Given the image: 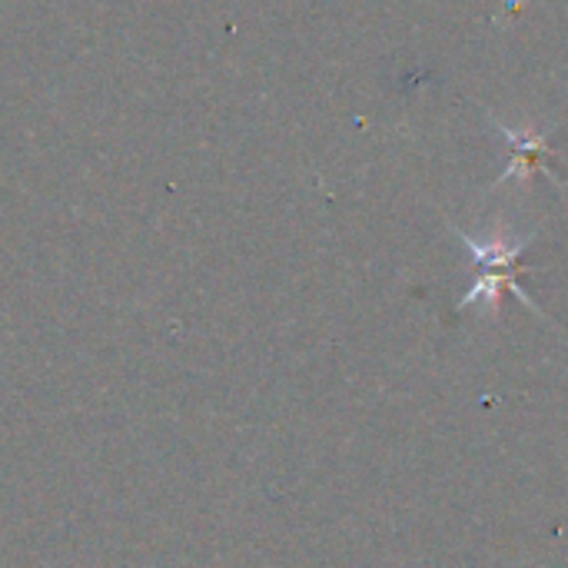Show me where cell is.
<instances>
[{
  "mask_svg": "<svg viewBox=\"0 0 568 568\" xmlns=\"http://www.w3.org/2000/svg\"><path fill=\"white\" fill-rule=\"evenodd\" d=\"M463 243L473 250V256H476V263L483 266V276L476 280V286L463 296V310L466 306H476V303H486L489 310H499V303H503V296L506 293H516V296H523L529 306H532V300L523 293V286H519V280H516V263H519V253L526 250V240H513V243H506V240H499V236H493V240H476V236H463Z\"/></svg>",
  "mask_w": 568,
  "mask_h": 568,
  "instance_id": "obj_1",
  "label": "cell"
},
{
  "mask_svg": "<svg viewBox=\"0 0 568 568\" xmlns=\"http://www.w3.org/2000/svg\"><path fill=\"white\" fill-rule=\"evenodd\" d=\"M506 133L516 143V166H513V173L526 176L529 170H546V163L539 160L546 153V140L539 133H529V130H506Z\"/></svg>",
  "mask_w": 568,
  "mask_h": 568,
  "instance_id": "obj_2",
  "label": "cell"
}]
</instances>
